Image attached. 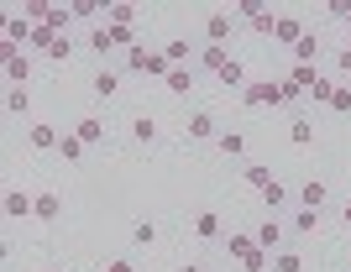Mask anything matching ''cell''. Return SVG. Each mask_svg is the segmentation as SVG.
Returning <instances> with one entry per match:
<instances>
[{
    "label": "cell",
    "mask_w": 351,
    "mask_h": 272,
    "mask_svg": "<svg viewBox=\"0 0 351 272\" xmlns=\"http://www.w3.org/2000/svg\"><path fill=\"white\" fill-rule=\"evenodd\" d=\"M162 84H168V95H189V89H194V73H189V69H173Z\"/></svg>",
    "instance_id": "f1b7e54d"
},
{
    "label": "cell",
    "mask_w": 351,
    "mask_h": 272,
    "mask_svg": "<svg viewBox=\"0 0 351 272\" xmlns=\"http://www.w3.org/2000/svg\"><path fill=\"white\" fill-rule=\"evenodd\" d=\"M241 100L247 105H289V95H283V79H252L241 89Z\"/></svg>",
    "instance_id": "6da1fadb"
},
{
    "label": "cell",
    "mask_w": 351,
    "mask_h": 272,
    "mask_svg": "<svg viewBox=\"0 0 351 272\" xmlns=\"http://www.w3.org/2000/svg\"><path fill=\"white\" fill-rule=\"evenodd\" d=\"M58 158H63V162H84V142H79L73 131H69V136L58 142Z\"/></svg>",
    "instance_id": "4dcf8cb0"
},
{
    "label": "cell",
    "mask_w": 351,
    "mask_h": 272,
    "mask_svg": "<svg viewBox=\"0 0 351 272\" xmlns=\"http://www.w3.org/2000/svg\"><path fill=\"white\" fill-rule=\"evenodd\" d=\"M320 230V210H293V236H315Z\"/></svg>",
    "instance_id": "7402d4cb"
},
{
    "label": "cell",
    "mask_w": 351,
    "mask_h": 272,
    "mask_svg": "<svg viewBox=\"0 0 351 272\" xmlns=\"http://www.w3.org/2000/svg\"><path fill=\"white\" fill-rule=\"evenodd\" d=\"M226 63H231V53H226V47H205V53H199V69H210L220 79V69H226Z\"/></svg>",
    "instance_id": "603a6c76"
},
{
    "label": "cell",
    "mask_w": 351,
    "mask_h": 272,
    "mask_svg": "<svg viewBox=\"0 0 351 272\" xmlns=\"http://www.w3.org/2000/svg\"><path fill=\"white\" fill-rule=\"evenodd\" d=\"M215 147L226 152V158H241V152H247V136H241V131H220Z\"/></svg>",
    "instance_id": "44dd1931"
},
{
    "label": "cell",
    "mask_w": 351,
    "mask_h": 272,
    "mask_svg": "<svg viewBox=\"0 0 351 272\" xmlns=\"http://www.w3.org/2000/svg\"><path fill=\"white\" fill-rule=\"evenodd\" d=\"M184 272H210V267H205V262H184Z\"/></svg>",
    "instance_id": "60d3db41"
},
{
    "label": "cell",
    "mask_w": 351,
    "mask_h": 272,
    "mask_svg": "<svg viewBox=\"0 0 351 272\" xmlns=\"http://www.w3.org/2000/svg\"><path fill=\"white\" fill-rule=\"evenodd\" d=\"M73 47H79V42H73L69 32H63V37H53V42H47V58H53V63H69V58H73Z\"/></svg>",
    "instance_id": "484cf974"
},
{
    "label": "cell",
    "mask_w": 351,
    "mask_h": 272,
    "mask_svg": "<svg viewBox=\"0 0 351 272\" xmlns=\"http://www.w3.org/2000/svg\"><path fill=\"white\" fill-rule=\"evenodd\" d=\"M132 246H158V225H152V220H136L132 225Z\"/></svg>",
    "instance_id": "1f68e13d"
},
{
    "label": "cell",
    "mask_w": 351,
    "mask_h": 272,
    "mask_svg": "<svg viewBox=\"0 0 351 272\" xmlns=\"http://www.w3.org/2000/svg\"><path fill=\"white\" fill-rule=\"evenodd\" d=\"M58 215H63L58 194H37V220H58Z\"/></svg>",
    "instance_id": "f546056e"
},
{
    "label": "cell",
    "mask_w": 351,
    "mask_h": 272,
    "mask_svg": "<svg viewBox=\"0 0 351 272\" xmlns=\"http://www.w3.org/2000/svg\"><path fill=\"white\" fill-rule=\"evenodd\" d=\"M330 110H336V115H351V89H346V84H336V100H330Z\"/></svg>",
    "instance_id": "8d00e7d4"
},
{
    "label": "cell",
    "mask_w": 351,
    "mask_h": 272,
    "mask_svg": "<svg viewBox=\"0 0 351 272\" xmlns=\"http://www.w3.org/2000/svg\"><path fill=\"white\" fill-rule=\"evenodd\" d=\"M162 58H168L173 69H184V63H194V47H189V37H173V42L162 47Z\"/></svg>",
    "instance_id": "e0dca14e"
},
{
    "label": "cell",
    "mask_w": 351,
    "mask_h": 272,
    "mask_svg": "<svg viewBox=\"0 0 351 272\" xmlns=\"http://www.w3.org/2000/svg\"><path fill=\"white\" fill-rule=\"evenodd\" d=\"M132 136H136V142H142V147H152V142H158V121H152V115H132Z\"/></svg>",
    "instance_id": "2e32d148"
},
{
    "label": "cell",
    "mask_w": 351,
    "mask_h": 272,
    "mask_svg": "<svg viewBox=\"0 0 351 272\" xmlns=\"http://www.w3.org/2000/svg\"><path fill=\"white\" fill-rule=\"evenodd\" d=\"M89 89H95V100H110V95H116V89H121V73L100 69V73H95V79H89Z\"/></svg>",
    "instance_id": "4fadbf2b"
},
{
    "label": "cell",
    "mask_w": 351,
    "mask_h": 272,
    "mask_svg": "<svg viewBox=\"0 0 351 272\" xmlns=\"http://www.w3.org/2000/svg\"><path fill=\"white\" fill-rule=\"evenodd\" d=\"M5 110L27 121V115H32V89H11V95H5Z\"/></svg>",
    "instance_id": "cb8c5ba5"
},
{
    "label": "cell",
    "mask_w": 351,
    "mask_h": 272,
    "mask_svg": "<svg viewBox=\"0 0 351 272\" xmlns=\"http://www.w3.org/2000/svg\"><path fill=\"white\" fill-rule=\"evenodd\" d=\"M263 204H267V215H278V204H289V188H283L278 178H273V184L263 188Z\"/></svg>",
    "instance_id": "83f0119b"
},
{
    "label": "cell",
    "mask_w": 351,
    "mask_h": 272,
    "mask_svg": "<svg viewBox=\"0 0 351 272\" xmlns=\"http://www.w3.org/2000/svg\"><path fill=\"white\" fill-rule=\"evenodd\" d=\"M132 21H136V5H126V0L105 5V27H132Z\"/></svg>",
    "instance_id": "d6986e66"
},
{
    "label": "cell",
    "mask_w": 351,
    "mask_h": 272,
    "mask_svg": "<svg viewBox=\"0 0 351 272\" xmlns=\"http://www.w3.org/2000/svg\"><path fill=\"white\" fill-rule=\"evenodd\" d=\"M325 199H330V188H325L320 184V178H309V184L304 188H299V210H320V204Z\"/></svg>",
    "instance_id": "9c48e42d"
},
{
    "label": "cell",
    "mask_w": 351,
    "mask_h": 272,
    "mask_svg": "<svg viewBox=\"0 0 351 272\" xmlns=\"http://www.w3.org/2000/svg\"><path fill=\"white\" fill-rule=\"evenodd\" d=\"M27 142L37 147V152H47V147H58L63 136H58L53 126H47V121H32V126H27Z\"/></svg>",
    "instance_id": "52a82bcc"
},
{
    "label": "cell",
    "mask_w": 351,
    "mask_h": 272,
    "mask_svg": "<svg viewBox=\"0 0 351 272\" xmlns=\"http://www.w3.org/2000/svg\"><path fill=\"white\" fill-rule=\"evenodd\" d=\"M293 63H309V69L320 63V37H315V32H304V37H299V47H293Z\"/></svg>",
    "instance_id": "8fae6325"
},
{
    "label": "cell",
    "mask_w": 351,
    "mask_h": 272,
    "mask_svg": "<svg viewBox=\"0 0 351 272\" xmlns=\"http://www.w3.org/2000/svg\"><path fill=\"white\" fill-rule=\"evenodd\" d=\"M231 37H236V21L226 11H210L205 16V47H226Z\"/></svg>",
    "instance_id": "7a4b0ae2"
},
{
    "label": "cell",
    "mask_w": 351,
    "mask_h": 272,
    "mask_svg": "<svg viewBox=\"0 0 351 272\" xmlns=\"http://www.w3.org/2000/svg\"><path fill=\"white\" fill-rule=\"evenodd\" d=\"M100 272H136V262H126V257H116V262H105Z\"/></svg>",
    "instance_id": "f35d334b"
},
{
    "label": "cell",
    "mask_w": 351,
    "mask_h": 272,
    "mask_svg": "<svg viewBox=\"0 0 351 272\" xmlns=\"http://www.w3.org/2000/svg\"><path fill=\"white\" fill-rule=\"evenodd\" d=\"M299 37H304L299 16H278V27H273V42H283V47H299Z\"/></svg>",
    "instance_id": "8992f818"
},
{
    "label": "cell",
    "mask_w": 351,
    "mask_h": 272,
    "mask_svg": "<svg viewBox=\"0 0 351 272\" xmlns=\"http://www.w3.org/2000/svg\"><path fill=\"white\" fill-rule=\"evenodd\" d=\"M189 136H194V142H215V136H220V126H215V115H210V110L189 115Z\"/></svg>",
    "instance_id": "5b68a950"
},
{
    "label": "cell",
    "mask_w": 351,
    "mask_h": 272,
    "mask_svg": "<svg viewBox=\"0 0 351 272\" xmlns=\"http://www.w3.org/2000/svg\"><path fill=\"white\" fill-rule=\"evenodd\" d=\"M43 272H63V267H43Z\"/></svg>",
    "instance_id": "7bdbcfd3"
},
{
    "label": "cell",
    "mask_w": 351,
    "mask_h": 272,
    "mask_svg": "<svg viewBox=\"0 0 351 272\" xmlns=\"http://www.w3.org/2000/svg\"><path fill=\"white\" fill-rule=\"evenodd\" d=\"M105 32H110V47H121V53L142 47V42H136V27H105Z\"/></svg>",
    "instance_id": "d4e9b609"
},
{
    "label": "cell",
    "mask_w": 351,
    "mask_h": 272,
    "mask_svg": "<svg viewBox=\"0 0 351 272\" xmlns=\"http://www.w3.org/2000/svg\"><path fill=\"white\" fill-rule=\"evenodd\" d=\"M247 27L257 32V37H273V27H278V16H273V11H263V16H252Z\"/></svg>",
    "instance_id": "e575fe53"
},
{
    "label": "cell",
    "mask_w": 351,
    "mask_h": 272,
    "mask_svg": "<svg viewBox=\"0 0 351 272\" xmlns=\"http://www.w3.org/2000/svg\"><path fill=\"white\" fill-rule=\"evenodd\" d=\"M0 42H11V47L32 42V21H27V16H11V21H5V37H0Z\"/></svg>",
    "instance_id": "7c38bea8"
},
{
    "label": "cell",
    "mask_w": 351,
    "mask_h": 272,
    "mask_svg": "<svg viewBox=\"0 0 351 272\" xmlns=\"http://www.w3.org/2000/svg\"><path fill=\"white\" fill-rule=\"evenodd\" d=\"M289 142H293V147H309V142H315V126H309L304 115H299V121L289 126Z\"/></svg>",
    "instance_id": "d6a6232c"
},
{
    "label": "cell",
    "mask_w": 351,
    "mask_h": 272,
    "mask_svg": "<svg viewBox=\"0 0 351 272\" xmlns=\"http://www.w3.org/2000/svg\"><path fill=\"white\" fill-rule=\"evenodd\" d=\"M241 267H247V272H267V267H273V257H267L263 246H252L247 257H241Z\"/></svg>",
    "instance_id": "836d02e7"
},
{
    "label": "cell",
    "mask_w": 351,
    "mask_h": 272,
    "mask_svg": "<svg viewBox=\"0 0 351 272\" xmlns=\"http://www.w3.org/2000/svg\"><path fill=\"white\" fill-rule=\"evenodd\" d=\"M346 47H351V37H346Z\"/></svg>",
    "instance_id": "f6af8a7d"
},
{
    "label": "cell",
    "mask_w": 351,
    "mask_h": 272,
    "mask_svg": "<svg viewBox=\"0 0 351 272\" xmlns=\"http://www.w3.org/2000/svg\"><path fill=\"white\" fill-rule=\"evenodd\" d=\"M194 236H199V241H220V215H215V210L194 215Z\"/></svg>",
    "instance_id": "ac0fdd59"
},
{
    "label": "cell",
    "mask_w": 351,
    "mask_h": 272,
    "mask_svg": "<svg viewBox=\"0 0 351 272\" xmlns=\"http://www.w3.org/2000/svg\"><path fill=\"white\" fill-rule=\"evenodd\" d=\"M152 58H158L152 47H132V53H126V73H147V69H152Z\"/></svg>",
    "instance_id": "4316f807"
},
{
    "label": "cell",
    "mask_w": 351,
    "mask_h": 272,
    "mask_svg": "<svg viewBox=\"0 0 351 272\" xmlns=\"http://www.w3.org/2000/svg\"><path fill=\"white\" fill-rule=\"evenodd\" d=\"M27 215H37V194L11 188V194H5V220H27Z\"/></svg>",
    "instance_id": "277c9868"
},
{
    "label": "cell",
    "mask_w": 351,
    "mask_h": 272,
    "mask_svg": "<svg viewBox=\"0 0 351 272\" xmlns=\"http://www.w3.org/2000/svg\"><path fill=\"white\" fill-rule=\"evenodd\" d=\"M341 220H346V225H351V199H346V204H341Z\"/></svg>",
    "instance_id": "b9f144b4"
},
{
    "label": "cell",
    "mask_w": 351,
    "mask_h": 272,
    "mask_svg": "<svg viewBox=\"0 0 351 272\" xmlns=\"http://www.w3.org/2000/svg\"><path fill=\"white\" fill-rule=\"evenodd\" d=\"M5 79H11V89H27V79H32V63L21 53L16 58H5Z\"/></svg>",
    "instance_id": "5bb4252c"
},
{
    "label": "cell",
    "mask_w": 351,
    "mask_h": 272,
    "mask_svg": "<svg viewBox=\"0 0 351 272\" xmlns=\"http://www.w3.org/2000/svg\"><path fill=\"white\" fill-rule=\"evenodd\" d=\"M236 16H241V21H252V16H263V0H241V5H236Z\"/></svg>",
    "instance_id": "74e56055"
},
{
    "label": "cell",
    "mask_w": 351,
    "mask_h": 272,
    "mask_svg": "<svg viewBox=\"0 0 351 272\" xmlns=\"http://www.w3.org/2000/svg\"><path fill=\"white\" fill-rule=\"evenodd\" d=\"M73 136H79L84 147L105 142V121H95V115H79V126H73Z\"/></svg>",
    "instance_id": "30bf717a"
},
{
    "label": "cell",
    "mask_w": 351,
    "mask_h": 272,
    "mask_svg": "<svg viewBox=\"0 0 351 272\" xmlns=\"http://www.w3.org/2000/svg\"><path fill=\"white\" fill-rule=\"evenodd\" d=\"M241 184H252L257 194H263V188L273 184V168H267V162H247V168H241Z\"/></svg>",
    "instance_id": "9a60e30c"
},
{
    "label": "cell",
    "mask_w": 351,
    "mask_h": 272,
    "mask_svg": "<svg viewBox=\"0 0 351 272\" xmlns=\"http://www.w3.org/2000/svg\"><path fill=\"white\" fill-rule=\"evenodd\" d=\"M273 272H304V257L293 246H283V251H273Z\"/></svg>",
    "instance_id": "ffe728a7"
},
{
    "label": "cell",
    "mask_w": 351,
    "mask_h": 272,
    "mask_svg": "<svg viewBox=\"0 0 351 272\" xmlns=\"http://www.w3.org/2000/svg\"><path fill=\"white\" fill-rule=\"evenodd\" d=\"M252 236H257V246H263L267 257H273V251H283V236H289V230H283V220H278V215H267L263 225L252 230Z\"/></svg>",
    "instance_id": "3957f363"
},
{
    "label": "cell",
    "mask_w": 351,
    "mask_h": 272,
    "mask_svg": "<svg viewBox=\"0 0 351 272\" xmlns=\"http://www.w3.org/2000/svg\"><path fill=\"white\" fill-rule=\"evenodd\" d=\"M336 69H341V73H351V47H341V58H336Z\"/></svg>",
    "instance_id": "ab89813d"
},
{
    "label": "cell",
    "mask_w": 351,
    "mask_h": 272,
    "mask_svg": "<svg viewBox=\"0 0 351 272\" xmlns=\"http://www.w3.org/2000/svg\"><path fill=\"white\" fill-rule=\"evenodd\" d=\"M69 11H73V21H89V16H100V5H95V0H73Z\"/></svg>",
    "instance_id": "d590c367"
},
{
    "label": "cell",
    "mask_w": 351,
    "mask_h": 272,
    "mask_svg": "<svg viewBox=\"0 0 351 272\" xmlns=\"http://www.w3.org/2000/svg\"><path fill=\"white\" fill-rule=\"evenodd\" d=\"M252 79H247V63H241V58H231V63H226V69H220V89H247Z\"/></svg>",
    "instance_id": "ba28073f"
},
{
    "label": "cell",
    "mask_w": 351,
    "mask_h": 272,
    "mask_svg": "<svg viewBox=\"0 0 351 272\" xmlns=\"http://www.w3.org/2000/svg\"><path fill=\"white\" fill-rule=\"evenodd\" d=\"M346 27H351V11H346Z\"/></svg>",
    "instance_id": "ee69618b"
}]
</instances>
